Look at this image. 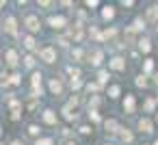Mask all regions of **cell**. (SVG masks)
Returning <instances> with one entry per match:
<instances>
[{
	"label": "cell",
	"mask_w": 158,
	"mask_h": 145,
	"mask_svg": "<svg viewBox=\"0 0 158 145\" xmlns=\"http://www.w3.org/2000/svg\"><path fill=\"white\" fill-rule=\"evenodd\" d=\"M7 65H11V67L18 65V52H15V50H9V52H7Z\"/></svg>",
	"instance_id": "6"
},
{
	"label": "cell",
	"mask_w": 158,
	"mask_h": 145,
	"mask_svg": "<svg viewBox=\"0 0 158 145\" xmlns=\"http://www.w3.org/2000/svg\"><path fill=\"white\" fill-rule=\"evenodd\" d=\"M110 67L117 69V72H121V69H126V63H123V59L115 56V59H110Z\"/></svg>",
	"instance_id": "5"
},
{
	"label": "cell",
	"mask_w": 158,
	"mask_h": 145,
	"mask_svg": "<svg viewBox=\"0 0 158 145\" xmlns=\"http://www.w3.org/2000/svg\"><path fill=\"white\" fill-rule=\"evenodd\" d=\"M28 132H31L33 136H37V134H39V128H37V126H31V128H28Z\"/></svg>",
	"instance_id": "25"
},
{
	"label": "cell",
	"mask_w": 158,
	"mask_h": 145,
	"mask_svg": "<svg viewBox=\"0 0 158 145\" xmlns=\"http://www.w3.org/2000/svg\"><path fill=\"white\" fill-rule=\"evenodd\" d=\"M139 130H141V132H147V134H149V132L154 130V123H152V121H149L147 117H143V119H139Z\"/></svg>",
	"instance_id": "3"
},
{
	"label": "cell",
	"mask_w": 158,
	"mask_h": 145,
	"mask_svg": "<svg viewBox=\"0 0 158 145\" xmlns=\"http://www.w3.org/2000/svg\"><path fill=\"white\" fill-rule=\"evenodd\" d=\"M35 145H54V141H52V139H37Z\"/></svg>",
	"instance_id": "17"
},
{
	"label": "cell",
	"mask_w": 158,
	"mask_h": 145,
	"mask_svg": "<svg viewBox=\"0 0 158 145\" xmlns=\"http://www.w3.org/2000/svg\"><path fill=\"white\" fill-rule=\"evenodd\" d=\"M152 67H154V63H152V59H147L145 61V72H152Z\"/></svg>",
	"instance_id": "23"
},
{
	"label": "cell",
	"mask_w": 158,
	"mask_h": 145,
	"mask_svg": "<svg viewBox=\"0 0 158 145\" xmlns=\"http://www.w3.org/2000/svg\"><path fill=\"white\" fill-rule=\"evenodd\" d=\"M0 85H7V74H0Z\"/></svg>",
	"instance_id": "28"
},
{
	"label": "cell",
	"mask_w": 158,
	"mask_h": 145,
	"mask_svg": "<svg viewBox=\"0 0 158 145\" xmlns=\"http://www.w3.org/2000/svg\"><path fill=\"white\" fill-rule=\"evenodd\" d=\"M44 119H46L48 123H56V115H54V110H46V113H44Z\"/></svg>",
	"instance_id": "11"
},
{
	"label": "cell",
	"mask_w": 158,
	"mask_h": 145,
	"mask_svg": "<svg viewBox=\"0 0 158 145\" xmlns=\"http://www.w3.org/2000/svg\"><path fill=\"white\" fill-rule=\"evenodd\" d=\"M24 46H26L28 50H33V48H35V41H33V37H26V39H24Z\"/></svg>",
	"instance_id": "18"
},
{
	"label": "cell",
	"mask_w": 158,
	"mask_h": 145,
	"mask_svg": "<svg viewBox=\"0 0 158 145\" xmlns=\"http://www.w3.org/2000/svg\"><path fill=\"white\" fill-rule=\"evenodd\" d=\"M102 15H104V20H110V18L115 15V9H113V7H104V11H102Z\"/></svg>",
	"instance_id": "12"
},
{
	"label": "cell",
	"mask_w": 158,
	"mask_h": 145,
	"mask_svg": "<svg viewBox=\"0 0 158 145\" xmlns=\"http://www.w3.org/2000/svg\"><path fill=\"white\" fill-rule=\"evenodd\" d=\"M11 82H13V85H20V76L13 74V76H11Z\"/></svg>",
	"instance_id": "26"
},
{
	"label": "cell",
	"mask_w": 158,
	"mask_h": 145,
	"mask_svg": "<svg viewBox=\"0 0 158 145\" xmlns=\"http://www.w3.org/2000/svg\"><path fill=\"white\" fill-rule=\"evenodd\" d=\"M147 20H152V22L158 20V7H149L147 9Z\"/></svg>",
	"instance_id": "10"
},
{
	"label": "cell",
	"mask_w": 158,
	"mask_h": 145,
	"mask_svg": "<svg viewBox=\"0 0 158 145\" xmlns=\"http://www.w3.org/2000/svg\"><path fill=\"white\" fill-rule=\"evenodd\" d=\"M39 82H41V74H35V76H33V85H35V87H37V85H39Z\"/></svg>",
	"instance_id": "24"
},
{
	"label": "cell",
	"mask_w": 158,
	"mask_h": 145,
	"mask_svg": "<svg viewBox=\"0 0 158 145\" xmlns=\"http://www.w3.org/2000/svg\"><path fill=\"white\" fill-rule=\"evenodd\" d=\"M121 141H123V143H130V141H132V134H130L128 130H126V132H121Z\"/></svg>",
	"instance_id": "19"
},
{
	"label": "cell",
	"mask_w": 158,
	"mask_h": 145,
	"mask_svg": "<svg viewBox=\"0 0 158 145\" xmlns=\"http://www.w3.org/2000/svg\"><path fill=\"white\" fill-rule=\"evenodd\" d=\"M7 33H11V35H15V18H7Z\"/></svg>",
	"instance_id": "8"
},
{
	"label": "cell",
	"mask_w": 158,
	"mask_h": 145,
	"mask_svg": "<svg viewBox=\"0 0 158 145\" xmlns=\"http://www.w3.org/2000/svg\"><path fill=\"white\" fill-rule=\"evenodd\" d=\"M89 119H93V121H100V115H98L95 110H89Z\"/></svg>",
	"instance_id": "22"
},
{
	"label": "cell",
	"mask_w": 158,
	"mask_h": 145,
	"mask_svg": "<svg viewBox=\"0 0 158 145\" xmlns=\"http://www.w3.org/2000/svg\"><path fill=\"white\" fill-rule=\"evenodd\" d=\"M50 24H52L54 28H63V24H65V20H63V18H52V20H50Z\"/></svg>",
	"instance_id": "13"
},
{
	"label": "cell",
	"mask_w": 158,
	"mask_h": 145,
	"mask_svg": "<svg viewBox=\"0 0 158 145\" xmlns=\"http://www.w3.org/2000/svg\"><path fill=\"white\" fill-rule=\"evenodd\" d=\"M39 54H41V59H44L46 63H54V61H56V52H54L52 48H44Z\"/></svg>",
	"instance_id": "1"
},
{
	"label": "cell",
	"mask_w": 158,
	"mask_h": 145,
	"mask_svg": "<svg viewBox=\"0 0 158 145\" xmlns=\"http://www.w3.org/2000/svg\"><path fill=\"white\" fill-rule=\"evenodd\" d=\"M134 106H136L134 95H126V100H123V110H126V113H134Z\"/></svg>",
	"instance_id": "2"
},
{
	"label": "cell",
	"mask_w": 158,
	"mask_h": 145,
	"mask_svg": "<svg viewBox=\"0 0 158 145\" xmlns=\"http://www.w3.org/2000/svg\"><path fill=\"white\" fill-rule=\"evenodd\" d=\"M26 26H28L31 33H37V31H39V20H37L35 15H28V18H26Z\"/></svg>",
	"instance_id": "4"
},
{
	"label": "cell",
	"mask_w": 158,
	"mask_h": 145,
	"mask_svg": "<svg viewBox=\"0 0 158 145\" xmlns=\"http://www.w3.org/2000/svg\"><path fill=\"white\" fill-rule=\"evenodd\" d=\"M156 85H158V74H156Z\"/></svg>",
	"instance_id": "30"
},
{
	"label": "cell",
	"mask_w": 158,
	"mask_h": 145,
	"mask_svg": "<svg viewBox=\"0 0 158 145\" xmlns=\"http://www.w3.org/2000/svg\"><path fill=\"white\" fill-rule=\"evenodd\" d=\"M106 130H108V132H119L121 128L117 126V121H115V119H108V121H106Z\"/></svg>",
	"instance_id": "9"
},
{
	"label": "cell",
	"mask_w": 158,
	"mask_h": 145,
	"mask_svg": "<svg viewBox=\"0 0 158 145\" xmlns=\"http://www.w3.org/2000/svg\"><path fill=\"white\" fill-rule=\"evenodd\" d=\"M106 76H108L106 72H100V82H106Z\"/></svg>",
	"instance_id": "27"
},
{
	"label": "cell",
	"mask_w": 158,
	"mask_h": 145,
	"mask_svg": "<svg viewBox=\"0 0 158 145\" xmlns=\"http://www.w3.org/2000/svg\"><path fill=\"white\" fill-rule=\"evenodd\" d=\"M67 145H76V143H67Z\"/></svg>",
	"instance_id": "31"
},
{
	"label": "cell",
	"mask_w": 158,
	"mask_h": 145,
	"mask_svg": "<svg viewBox=\"0 0 158 145\" xmlns=\"http://www.w3.org/2000/svg\"><path fill=\"white\" fill-rule=\"evenodd\" d=\"M136 85H139V87H147V76H145V74L136 76Z\"/></svg>",
	"instance_id": "15"
},
{
	"label": "cell",
	"mask_w": 158,
	"mask_h": 145,
	"mask_svg": "<svg viewBox=\"0 0 158 145\" xmlns=\"http://www.w3.org/2000/svg\"><path fill=\"white\" fill-rule=\"evenodd\" d=\"M119 91H121V89H119L117 85H113V87L108 89V93H110V97H117V95H119Z\"/></svg>",
	"instance_id": "16"
},
{
	"label": "cell",
	"mask_w": 158,
	"mask_h": 145,
	"mask_svg": "<svg viewBox=\"0 0 158 145\" xmlns=\"http://www.w3.org/2000/svg\"><path fill=\"white\" fill-rule=\"evenodd\" d=\"M154 106H156V100H154V97H149V100H147V104H145V108H147V110H154Z\"/></svg>",
	"instance_id": "20"
},
{
	"label": "cell",
	"mask_w": 158,
	"mask_h": 145,
	"mask_svg": "<svg viewBox=\"0 0 158 145\" xmlns=\"http://www.w3.org/2000/svg\"><path fill=\"white\" fill-rule=\"evenodd\" d=\"M24 63H26V67H33V65H35V59H33V56H26Z\"/></svg>",
	"instance_id": "21"
},
{
	"label": "cell",
	"mask_w": 158,
	"mask_h": 145,
	"mask_svg": "<svg viewBox=\"0 0 158 145\" xmlns=\"http://www.w3.org/2000/svg\"><path fill=\"white\" fill-rule=\"evenodd\" d=\"M139 48H141V52H149L152 50V41L147 37H143V39H139Z\"/></svg>",
	"instance_id": "7"
},
{
	"label": "cell",
	"mask_w": 158,
	"mask_h": 145,
	"mask_svg": "<svg viewBox=\"0 0 158 145\" xmlns=\"http://www.w3.org/2000/svg\"><path fill=\"white\" fill-rule=\"evenodd\" d=\"M61 89H63V87H61L59 80H52V82H50V91H52V93H61Z\"/></svg>",
	"instance_id": "14"
},
{
	"label": "cell",
	"mask_w": 158,
	"mask_h": 145,
	"mask_svg": "<svg viewBox=\"0 0 158 145\" xmlns=\"http://www.w3.org/2000/svg\"><path fill=\"white\" fill-rule=\"evenodd\" d=\"M13 145H24V143H20V141H13Z\"/></svg>",
	"instance_id": "29"
}]
</instances>
